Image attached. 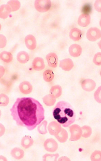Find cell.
<instances>
[{
  "label": "cell",
  "mask_w": 101,
  "mask_h": 161,
  "mask_svg": "<svg viewBox=\"0 0 101 161\" xmlns=\"http://www.w3.org/2000/svg\"><path fill=\"white\" fill-rule=\"evenodd\" d=\"M34 143V140L32 138L29 136H23L21 141V144L22 147L25 149H28L33 146Z\"/></svg>",
  "instance_id": "44dd1931"
},
{
  "label": "cell",
  "mask_w": 101,
  "mask_h": 161,
  "mask_svg": "<svg viewBox=\"0 0 101 161\" xmlns=\"http://www.w3.org/2000/svg\"><path fill=\"white\" fill-rule=\"evenodd\" d=\"M2 115V112L1 110H0V118H1V117Z\"/></svg>",
  "instance_id": "60d3db41"
},
{
  "label": "cell",
  "mask_w": 101,
  "mask_h": 161,
  "mask_svg": "<svg viewBox=\"0 0 101 161\" xmlns=\"http://www.w3.org/2000/svg\"><path fill=\"white\" fill-rule=\"evenodd\" d=\"M101 87H99L94 93V98H95V101H97V102L99 103H100V104L101 103Z\"/></svg>",
  "instance_id": "836d02e7"
},
{
  "label": "cell",
  "mask_w": 101,
  "mask_h": 161,
  "mask_svg": "<svg viewBox=\"0 0 101 161\" xmlns=\"http://www.w3.org/2000/svg\"><path fill=\"white\" fill-rule=\"evenodd\" d=\"M0 161H7L8 160L5 157H4L3 155H0Z\"/></svg>",
  "instance_id": "ab89813d"
},
{
  "label": "cell",
  "mask_w": 101,
  "mask_h": 161,
  "mask_svg": "<svg viewBox=\"0 0 101 161\" xmlns=\"http://www.w3.org/2000/svg\"><path fill=\"white\" fill-rule=\"evenodd\" d=\"M55 77L54 72L52 70H47L43 73V78L45 81L50 82L52 81Z\"/></svg>",
  "instance_id": "484cf974"
},
{
  "label": "cell",
  "mask_w": 101,
  "mask_h": 161,
  "mask_svg": "<svg viewBox=\"0 0 101 161\" xmlns=\"http://www.w3.org/2000/svg\"><path fill=\"white\" fill-rule=\"evenodd\" d=\"M5 74V69L3 66L0 65V78L3 77Z\"/></svg>",
  "instance_id": "74e56055"
},
{
  "label": "cell",
  "mask_w": 101,
  "mask_h": 161,
  "mask_svg": "<svg viewBox=\"0 0 101 161\" xmlns=\"http://www.w3.org/2000/svg\"><path fill=\"white\" fill-rule=\"evenodd\" d=\"M1 30V24H0V31Z\"/></svg>",
  "instance_id": "b9f144b4"
},
{
  "label": "cell",
  "mask_w": 101,
  "mask_h": 161,
  "mask_svg": "<svg viewBox=\"0 0 101 161\" xmlns=\"http://www.w3.org/2000/svg\"><path fill=\"white\" fill-rule=\"evenodd\" d=\"M19 88L23 94H29L32 91L33 86L29 82L25 80L20 84Z\"/></svg>",
  "instance_id": "8fae6325"
},
{
  "label": "cell",
  "mask_w": 101,
  "mask_h": 161,
  "mask_svg": "<svg viewBox=\"0 0 101 161\" xmlns=\"http://www.w3.org/2000/svg\"><path fill=\"white\" fill-rule=\"evenodd\" d=\"M12 9L8 4L2 5L0 7V18L6 19L8 17Z\"/></svg>",
  "instance_id": "d6986e66"
},
{
  "label": "cell",
  "mask_w": 101,
  "mask_h": 161,
  "mask_svg": "<svg viewBox=\"0 0 101 161\" xmlns=\"http://www.w3.org/2000/svg\"><path fill=\"white\" fill-rule=\"evenodd\" d=\"M9 98L4 94H0V106L5 107L9 104Z\"/></svg>",
  "instance_id": "4dcf8cb0"
},
{
  "label": "cell",
  "mask_w": 101,
  "mask_h": 161,
  "mask_svg": "<svg viewBox=\"0 0 101 161\" xmlns=\"http://www.w3.org/2000/svg\"><path fill=\"white\" fill-rule=\"evenodd\" d=\"M101 4V1H97L95 3V8L97 11L101 12V5L99 6V4Z\"/></svg>",
  "instance_id": "8d00e7d4"
},
{
  "label": "cell",
  "mask_w": 101,
  "mask_h": 161,
  "mask_svg": "<svg viewBox=\"0 0 101 161\" xmlns=\"http://www.w3.org/2000/svg\"><path fill=\"white\" fill-rule=\"evenodd\" d=\"M46 60L48 64L51 68H56L58 65V57L55 53H49L46 56Z\"/></svg>",
  "instance_id": "ba28073f"
},
{
  "label": "cell",
  "mask_w": 101,
  "mask_h": 161,
  "mask_svg": "<svg viewBox=\"0 0 101 161\" xmlns=\"http://www.w3.org/2000/svg\"><path fill=\"white\" fill-rule=\"evenodd\" d=\"M5 128L3 124H0V137L3 136L5 132Z\"/></svg>",
  "instance_id": "d590c367"
},
{
  "label": "cell",
  "mask_w": 101,
  "mask_h": 161,
  "mask_svg": "<svg viewBox=\"0 0 101 161\" xmlns=\"http://www.w3.org/2000/svg\"><path fill=\"white\" fill-rule=\"evenodd\" d=\"M94 64L95 65L100 66L101 65V52L97 53L95 54V56L94 58Z\"/></svg>",
  "instance_id": "d6a6232c"
},
{
  "label": "cell",
  "mask_w": 101,
  "mask_h": 161,
  "mask_svg": "<svg viewBox=\"0 0 101 161\" xmlns=\"http://www.w3.org/2000/svg\"><path fill=\"white\" fill-rule=\"evenodd\" d=\"M82 31L77 28H74L70 32V37L73 41L77 42L80 40L82 37Z\"/></svg>",
  "instance_id": "2e32d148"
},
{
  "label": "cell",
  "mask_w": 101,
  "mask_h": 161,
  "mask_svg": "<svg viewBox=\"0 0 101 161\" xmlns=\"http://www.w3.org/2000/svg\"><path fill=\"white\" fill-rule=\"evenodd\" d=\"M0 59H1L3 62L9 63L12 61L13 57L11 53L4 51L0 53Z\"/></svg>",
  "instance_id": "603a6c76"
},
{
  "label": "cell",
  "mask_w": 101,
  "mask_h": 161,
  "mask_svg": "<svg viewBox=\"0 0 101 161\" xmlns=\"http://www.w3.org/2000/svg\"><path fill=\"white\" fill-rule=\"evenodd\" d=\"M11 154L12 157L17 160H21L25 156L24 151L19 147H15L12 149L11 151Z\"/></svg>",
  "instance_id": "e0dca14e"
},
{
  "label": "cell",
  "mask_w": 101,
  "mask_h": 161,
  "mask_svg": "<svg viewBox=\"0 0 101 161\" xmlns=\"http://www.w3.org/2000/svg\"><path fill=\"white\" fill-rule=\"evenodd\" d=\"M82 136L83 138H88L92 134V129L89 125H84L81 127Z\"/></svg>",
  "instance_id": "4316f807"
},
{
  "label": "cell",
  "mask_w": 101,
  "mask_h": 161,
  "mask_svg": "<svg viewBox=\"0 0 101 161\" xmlns=\"http://www.w3.org/2000/svg\"><path fill=\"white\" fill-rule=\"evenodd\" d=\"M92 4L90 3H87L84 4L81 8V12L83 14H87L89 15L92 12Z\"/></svg>",
  "instance_id": "f1b7e54d"
},
{
  "label": "cell",
  "mask_w": 101,
  "mask_h": 161,
  "mask_svg": "<svg viewBox=\"0 0 101 161\" xmlns=\"http://www.w3.org/2000/svg\"><path fill=\"white\" fill-rule=\"evenodd\" d=\"M35 8L37 11L40 12H45L50 8V1H35Z\"/></svg>",
  "instance_id": "277c9868"
},
{
  "label": "cell",
  "mask_w": 101,
  "mask_h": 161,
  "mask_svg": "<svg viewBox=\"0 0 101 161\" xmlns=\"http://www.w3.org/2000/svg\"><path fill=\"white\" fill-rule=\"evenodd\" d=\"M11 115L17 125L32 131L45 119V110L36 99L18 98L11 109Z\"/></svg>",
  "instance_id": "6da1fadb"
},
{
  "label": "cell",
  "mask_w": 101,
  "mask_h": 161,
  "mask_svg": "<svg viewBox=\"0 0 101 161\" xmlns=\"http://www.w3.org/2000/svg\"><path fill=\"white\" fill-rule=\"evenodd\" d=\"M7 43V40L5 36L0 35V48H4Z\"/></svg>",
  "instance_id": "e575fe53"
},
{
  "label": "cell",
  "mask_w": 101,
  "mask_h": 161,
  "mask_svg": "<svg viewBox=\"0 0 101 161\" xmlns=\"http://www.w3.org/2000/svg\"><path fill=\"white\" fill-rule=\"evenodd\" d=\"M69 127L70 133V141H77L79 140L82 136V130L80 126L78 125H70Z\"/></svg>",
  "instance_id": "3957f363"
},
{
  "label": "cell",
  "mask_w": 101,
  "mask_h": 161,
  "mask_svg": "<svg viewBox=\"0 0 101 161\" xmlns=\"http://www.w3.org/2000/svg\"><path fill=\"white\" fill-rule=\"evenodd\" d=\"M17 59L20 64H26L29 60V55L26 51H20L17 54Z\"/></svg>",
  "instance_id": "ffe728a7"
},
{
  "label": "cell",
  "mask_w": 101,
  "mask_h": 161,
  "mask_svg": "<svg viewBox=\"0 0 101 161\" xmlns=\"http://www.w3.org/2000/svg\"><path fill=\"white\" fill-rule=\"evenodd\" d=\"M62 93V88L60 85H56L51 87L50 90V94L55 99L59 97Z\"/></svg>",
  "instance_id": "7402d4cb"
},
{
  "label": "cell",
  "mask_w": 101,
  "mask_h": 161,
  "mask_svg": "<svg viewBox=\"0 0 101 161\" xmlns=\"http://www.w3.org/2000/svg\"><path fill=\"white\" fill-rule=\"evenodd\" d=\"M58 161H70V159L69 158H67L66 157H62L60 158H59L58 160Z\"/></svg>",
  "instance_id": "f35d334b"
},
{
  "label": "cell",
  "mask_w": 101,
  "mask_h": 161,
  "mask_svg": "<svg viewBox=\"0 0 101 161\" xmlns=\"http://www.w3.org/2000/svg\"><path fill=\"white\" fill-rule=\"evenodd\" d=\"M87 38L91 42H95L101 38V31L98 28H90L87 33Z\"/></svg>",
  "instance_id": "8992f818"
},
{
  "label": "cell",
  "mask_w": 101,
  "mask_h": 161,
  "mask_svg": "<svg viewBox=\"0 0 101 161\" xmlns=\"http://www.w3.org/2000/svg\"><path fill=\"white\" fill-rule=\"evenodd\" d=\"M90 159L92 161H99L101 160V152L100 151H95L91 155Z\"/></svg>",
  "instance_id": "1f68e13d"
},
{
  "label": "cell",
  "mask_w": 101,
  "mask_h": 161,
  "mask_svg": "<svg viewBox=\"0 0 101 161\" xmlns=\"http://www.w3.org/2000/svg\"><path fill=\"white\" fill-rule=\"evenodd\" d=\"M47 129L50 135L55 136L62 129V126L58 122L55 121H53L49 123Z\"/></svg>",
  "instance_id": "52a82bcc"
},
{
  "label": "cell",
  "mask_w": 101,
  "mask_h": 161,
  "mask_svg": "<svg viewBox=\"0 0 101 161\" xmlns=\"http://www.w3.org/2000/svg\"><path fill=\"white\" fill-rule=\"evenodd\" d=\"M74 62L70 58L63 59L60 62V67L65 71H70L73 68Z\"/></svg>",
  "instance_id": "5bb4252c"
},
{
  "label": "cell",
  "mask_w": 101,
  "mask_h": 161,
  "mask_svg": "<svg viewBox=\"0 0 101 161\" xmlns=\"http://www.w3.org/2000/svg\"><path fill=\"white\" fill-rule=\"evenodd\" d=\"M44 147L48 152H55L58 149V144L54 139H48L44 143Z\"/></svg>",
  "instance_id": "5b68a950"
},
{
  "label": "cell",
  "mask_w": 101,
  "mask_h": 161,
  "mask_svg": "<svg viewBox=\"0 0 101 161\" xmlns=\"http://www.w3.org/2000/svg\"><path fill=\"white\" fill-rule=\"evenodd\" d=\"M7 4L13 12L18 10L20 8V3L18 1H10L8 2Z\"/></svg>",
  "instance_id": "f546056e"
},
{
  "label": "cell",
  "mask_w": 101,
  "mask_h": 161,
  "mask_svg": "<svg viewBox=\"0 0 101 161\" xmlns=\"http://www.w3.org/2000/svg\"><path fill=\"white\" fill-rule=\"evenodd\" d=\"M55 136L58 140L59 142L63 143L66 142L69 138V135L67 131L65 130V129L62 128L60 131L57 135H55Z\"/></svg>",
  "instance_id": "ac0fdd59"
},
{
  "label": "cell",
  "mask_w": 101,
  "mask_h": 161,
  "mask_svg": "<svg viewBox=\"0 0 101 161\" xmlns=\"http://www.w3.org/2000/svg\"><path fill=\"white\" fill-rule=\"evenodd\" d=\"M53 116L57 122L65 128L73 124L76 117L73 107L65 101H60L56 104L53 110Z\"/></svg>",
  "instance_id": "7a4b0ae2"
},
{
  "label": "cell",
  "mask_w": 101,
  "mask_h": 161,
  "mask_svg": "<svg viewBox=\"0 0 101 161\" xmlns=\"http://www.w3.org/2000/svg\"><path fill=\"white\" fill-rule=\"evenodd\" d=\"M32 67L34 70L36 71H41L45 68L44 61L41 57L34 58L32 62Z\"/></svg>",
  "instance_id": "4fadbf2b"
},
{
  "label": "cell",
  "mask_w": 101,
  "mask_h": 161,
  "mask_svg": "<svg viewBox=\"0 0 101 161\" xmlns=\"http://www.w3.org/2000/svg\"><path fill=\"white\" fill-rule=\"evenodd\" d=\"M95 82L90 79L84 80L81 83V87L83 90L87 92H91L94 91L95 89Z\"/></svg>",
  "instance_id": "9c48e42d"
},
{
  "label": "cell",
  "mask_w": 101,
  "mask_h": 161,
  "mask_svg": "<svg viewBox=\"0 0 101 161\" xmlns=\"http://www.w3.org/2000/svg\"><path fill=\"white\" fill-rule=\"evenodd\" d=\"M43 102L47 106H54L56 102V99L50 94L47 95L43 97Z\"/></svg>",
  "instance_id": "cb8c5ba5"
},
{
  "label": "cell",
  "mask_w": 101,
  "mask_h": 161,
  "mask_svg": "<svg viewBox=\"0 0 101 161\" xmlns=\"http://www.w3.org/2000/svg\"><path fill=\"white\" fill-rule=\"evenodd\" d=\"M47 121L43 120L40 125H37L38 126L37 127V131L40 134L46 135V133H47L48 130L47 129Z\"/></svg>",
  "instance_id": "d4e9b609"
},
{
  "label": "cell",
  "mask_w": 101,
  "mask_h": 161,
  "mask_svg": "<svg viewBox=\"0 0 101 161\" xmlns=\"http://www.w3.org/2000/svg\"><path fill=\"white\" fill-rule=\"evenodd\" d=\"M69 53L73 57H78L82 53V48L78 44H73L69 48Z\"/></svg>",
  "instance_id": "7c38bea8"
},
{
  "label": "cell",
  "mask_w": 101,
  "mask_h": 161,
  "mask_svg": "<svg viewBox=\"0 0 101 161\" xmlns=\"http://www.w3.org/2000/svg\"><path fill=\"white\" fill-rule=\"evenodd\" d=\"M59 157L58 153L51 154H46L43 155V161H57Z\"/></svg>",
  "instance_id": "83f0119b"
},
{
  "label": "cell",
  "mask_w": 101,
  "mask_h": 161,
  "mask_svg": "<svg viewBox=\"0 0 101 161\" xmlns=\"http://www.w3.org/2000/svg\"><path fill=\"white\" fill-rule=\"evenodd\" d=\"M25 43L28 49L31 50L35 49L37 46L36 40L32 35H28L25 37Z\"/></svg>",
  "instance_id": "30bf717a"
},
{
  "label": "cell",
  "mask_w": 101,
  "mask_h": 161,
  "mask_svg": "<svg viewBox=\"0 0 101 161\" xmlns=\"http://www.w3.org/2000/svg\"><path fill=\"white\" fill-rule=\"evenodd\" d=\"M91 18L90 15L82 14L78 18V25L81 27L87 26L90 23Z\"/></svg>",
  "instance_id": "9a60e30c"
}]
</instances>
